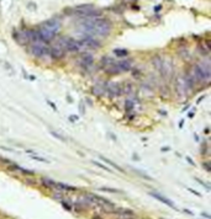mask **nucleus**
<instances>
[{"mask_svg":"<svg viewBox=\"0 0 211 219\" xmlns=\"http://www.w3.org/2000/svg\"><path fill=\"white\" fill-rule=\"evenodd\" d=\"M78 31L80 35L92 36V37H103L105 38L111 32V22L100 16L95 19H83L79 23Z\"/></svg>","mask_w":211,"mask_h":219,"instance_id":"obj_1","label":"nucleus"},{"mask_svg":"<svg viewBox=\"0 0 211 219\" xmlns=\"http://www.w3.org/2000/svg\"><path fill=\"white\" fill-rule=\"evenodd\" d=\"M28 51L36 58H47V57H50V46L46 44V43H42V42L31 43Z\"/></svg>","mask_w":211,"mask_h":219,"instance_id":"obj_2","label":"nucleus"},{"mask_svg":"<svg viewBox=\"0 0 211 219\" xmlns=\"http://www.w3.org/2000/svg\"><path fill=\"white\" fill-rule=\"evenodd\" d=\"M40 26H42L43 28H46V30L51 31V32H52V33H54V35H58V32H59V30H61V21H59V20H57V19L54 17V19L46 20V21H45V22H42Z\"/></svg>","mask_w":211,"mask_h":219,"instance_id":"obj_3","label":"nucleus"},{"mask_svg":"<svg viewBox=\"0 0 211 219\" xmlns=\"http://www.w3.org/2000/svg\"><path fill=\"white\" fill-rule=\"evenodd\" d=\"M36 31H37V33H38V37H40L41 42H43V43H46V44H48L50 42H52L53 39H56V36H57V35H54V33H52L51 31L43 28L42 26H38V28H37Z\"/></svg>","mask_w":211,"mask_h":219,"instance_id":"obj_4","label":"nucleus"},{"mask_svg":"<svg viewBox=\"0 0 211 219\" xmlns=\"http://www.w3.org/2000/svg\"><path fill=\"white\" fill-rule=\"evenodd\" d=\"M50 57L53 60H61L66 57V51L54 42V44L50 47Z\"/></svg>","mask_w":211,"mask_h":219,"instance_id":"obj_5","label":"nucleus"},{"mask_svg":"<svg viewBox=\"0 0 211 219\" xmlns=\"http://www.w3.org/2000/svg\"><path fill=\"white\" fill-rule=\"evenodd\" d=\"M12 37H14V39H15L19 44H21V46H27V44H30V42H28V37H27V32H26V28L20 30V31L15 30V31L12 32Z\"/></svg>","mask_w":211,"mask_h":219,"instance_id":"obj_6","label":"nucleus"},{"mask_svg":"<svg viewBox=\"0 0 211 219\" xmlns=\"http://www.w3.org/2000/svg\"><path fill=\"white\" fill-rule=\"evenodd\" d=\"M172 74H173V62H172L170 59L163 60V65H162L161 75H162L166 80H169V79L172 78Z\"/></svg>","mask_w":211,"mask_h":219,"instance_id":"obj_7","label":"nucleus"},{"mask_svg":"<svg viewBox=\"0 0 211 219\" xmlns=\"http://www.w3.org/2000/svg\"><path fill=\"white\" fill-rule=\"evenodd\" d=\"M94 64V57L90 53H82L79 59V65L82 69H89Z\"/></svg>","mask_w":211,"mask_h":219,"instance_id":"obj_8","label":"nucleus"},{"mask_svg":"<svg viewBox=\"0 0 211 219\" xmlns=\"http://www.w3.org/2000/svg\"><path fill=\"white\" fill-rule=\"evenodd\" d=\"M149 195L153 197V198H156L157 201H159V202H162V203H164L166 206H168V207H170L172 209H174V211H179L178 209V207L169 200V198H167V197H164V196H162V195H159V193H157V192H149Z\"/></svg>","mask_w":211,"mask_h":219,"instance_id":"obj_9","label":"nucleus"},{"mask_svg":"<svg viewBox=\"0 0 211 219\" xmlns=\"http://www.w3.org/2000/svg\"><path fill=\"white\" fill-rule=\"evenodd\" d=\"M183 79H184V83H185V86H187L188 91L194 90V88L196 85V81H195V79H194V76H193V74H192L190 70L185 72V75L183 76Z\"/></svg>","mask_w":211,"mask_h":219,"instance_id":"obj_10","label":"nucleus"},{"mask_svg":"<svg viewBox=\"0 0 211 219\" xmlns=\"http://www.w3.org/2000/svg\"><path fill=\"white\" fill-rule=\"evenodd\" d=\"M187 91H188V89L185 86L184 79H183V76H179L175 81V93L178 94V96H185Z\"/></svg>","mask_w":211,"mask_h":219,"instance_id":"obj_11","label":"nucleus"},{"mask_svg":"<svg viewBox=\"0 0 211 219\" xmlns=\"http://www.w3.org/2000/svg\"><path fill=\"white\" fill-rule=\"evenodd\" d=\"M117 67L120 68V70L123 73V72H130L131 68H132V60L131 59H121V60H117L116 62Z\"/></svg>","mask_w":211,"mask_h":219,"instance_id":"obj_12","label":"nucleus"},{"mask_svg":"<svg viewBox=\"0 0 211 219\" xmlns=\"http://www.w3.org/2000/svg\"><path fill=\"white\" fill-rule=\"evenodd\" d=\"M54 190H58L61 192H74L78 188L75 186H71V185H67V184H63V182H56Z\"/></svg>","mask_w":211,"mask_h":219,"instance_id":"obj_13","label":"nucleus"},{"mask_svg":"<svg viewBox=\"0 0 211 219\" xmlns=\"http://www.w3.org/2000/svg\"><path fill=\"white\" fill-rule=\"evenodd\" d=\"M105 73L107 75H118V74H121L122 72L120 70V68L117 67V64H116V62H114L112 64H110V65H107L105 68Z\"/></svg>","mask_w":211,"mask_h":219,"instance_id":"obj_14","label":"nucleus"},{"mask_svg":"<svg viewBox=\"0 0 211 219\" xmlns=\"http://www.w3.org/2000/svg\"><path fill=\"white\" fill-rule=\"evenodd\" d=\"M152 64H153L154 69L161 74V72H162V65H163V58H162L161 56H154V57L152 58Z\"/></svg>","mask_w":211,"mask_h":219,"instance_id":"obj_15","label":"nucleus"},{"mask_svg":"<svg viewBox=\"0 0 211 219\" xmlns=\"http://www.w3.org/2000/svg\"><path fill=\"white\" fill-rule=\"evenodd\" d=\"M41 184L46 188H54L56 187V181H53L52 179H48V177H42L41 179Z\"/></svg>","mask_w":211,"mask_h":219,"instance_id":"obj_16","label":"nucleus"},{"mask_svg":"<svg viewBox=\"0 0 211 219\" xmlns=\"http://www.w3.org/2000/svg\"><path fill=\"white\" fill-rule=\"evenodd\" d=\"M100 159H101V160H104V161H106V163H107V164H109L110 166H112V167H115V169H116L117 171H120V172H125V171H123V170H122V169H121V167H120V166H118L117 164H115V163H112V161H110V160H109L107 158H105V156H100Z\"/></svg>","mask_w":211,"mask_h":219,"instance_id":"obj_17","label":"nucleus"},{"mask_svg":"<svg viewBox=\"0 0 211 219\" xmlns=\"http://www.w3.org/2000/svg\"><path fill=\"white\" fill-rule=\"evenodd\" d=\"M125 109H126L127 113H130V112L133 111V101H132L131 99H127V100L125 101Z\"/></svg>","mask_w":211,"mask_h":219,"instance_id":"obj_18","label":"nucleus"},{"mask_svg":"<svg viewBox=\"0 0 211 219\" xmlns=\"http://www.w3.org/2000/svg\"><path fill=\"white\" fill-rule=\"evenodd\" d=\"M104 91H105V89H104L103 86H94V88H93V93H94L97 96H101V95L104 94Z\"/></svg>","mask_w":211,"mask_h":219,"instance_id":"obj_19","label":"nucleus"},{"mask_svg":"<svg viewBox=\"0 0 211 219\" xmlns=\"http://www.w3.org/2000/svg\"><path fill=\"white\" fill-rule=\"evenodd\" d=\"M114 54L117 56V57H126L128 54V52L126 49H115L114 51Z\"/></svg>","mask_w":211,"mask_h":219,"instance_id":"obj_20","label":"nucleus"},{"mask_svg":"<svg viewBox=\"0 0 211 219\" xmlns=\"http://www.w3.org/2000/svg\"><path fill=\"white\" fill-rule=\"evenodd\" d=\"M93 164L94 165H97L98 167H100V169H103V170H105V171H109V172H112V170L111 169H109L106 165H103V164H100L99 161H93Z\"/></svg>","mask_w":211,"mask_h":219,"instance_id":"obj_21","label":"nucleus"},{"mask_svg":"<svg viewBox=\"0 0 211 219\" xmlns=\"http://www.w3.org/2000/svg\"><path fill=\"white\" fill-rule=\"evenodd\" d=\"M101 191H106V192H111V193H121L120 190H116V188H109V187H101L100 188Z\"/></svg>","mask_w":211,"mask_h":219,"instance_id":"obj_22","label":"nucleus"},{"mask_svg":"<svg viewBox=\"0 0 211 219\" xmlns=\"http://www.w3.org/2000/svg\"><path fill=\"white\" fill-rule=\"evenodd\" d=\"M32 159L33 160H37V161H43V163H48V160L47 159H45V158H41V156H32Z\"/></svg>","mask_w":211,"mask_h":219,"instance_id":"obj_23","label":"nucleus"},{"mask_svg":"<svg viewBox=\"0 0 211 219\" xmlns=\"http://www.w3.org/2000/svg\"><path fill=\"white\" fill-rule=\"evenodd\" d=\"M51 134H52L53 137H56L57 139H59V140H64V138H63L62 135H59L58 133H56V132H51Z\"/></svg>","mask_w":211,"mask_h":219,"instance_id":"obj_24","label":"nucleus"},{"mask_svg":"<svg viewBox=\"0 0 211 219\" xmlns=\"http://www.w3.org/2000/svg\"><path fill=\"white\" fill-rule=\"evenodd\" d=\"M188 190H189V191H190V192H192V193H194V195H196V196H199V197H200V196H201V195H200V193H199V192H196V191H194V190H192V188H188Z\"/></svg>","mask_w":211,"mask_h":219,"instance_id":"obj_25","label":"nucleus"},{"mask_svg":"<svg viewBox=\"0 0 211 219\" xmlns=\"http://www.w3.org/2000/svg\"><path fill=\"white\" fill-rule=\"evenodd\" d=\"M69 119H71L72 122H75V121L78 119V117H77V116H71V117H69Z\"/></svg>","mask_w":211,"mask_h":219,"instance_id":"obj_26","label":"nucleus"},{"mask_svg":"<svg viewBox=\"0 0 211 219\" xmlns=\"http://www.w3.org/2000/svg\"><path fill=\"white\" fill-rule=\"evenodd\" d=\"M48 105H50V106H52V107H53V109H54V111H57V107H56V105H54V104H53V102H51V101H48Z\"/></svg>","mask_w":211,"mask_h":219,"instance_id":"obj_27","label":"nucleus"},{"mask_svg":"<svg viewBox=\"0 0 211 219\" xmlns=\"http://www.w3.org/2000/svg\"><path fill=\"white\" fill-rule=\"evenodd\" d=\"M162 150H163V151H168V150H169V148H167V147H163V148H162Z\"/></svg>","mask_w":211,"mask_h":219,"instance_id":"obj_28","label":"nucleus"},{"mask_svg":"<svg viewBox=\"0 0 211 219\" xmlns=\"http://www.w3.org/2000/svg\"><path fill=\"white\" fill-rule=\"evenodd\" d=\"M187 159H188V161H189V163H190V164H192V165H194V161H193V160H192V159H190V158H187Z\"/></svg>","mask_w":211,"mask_h":219,"instance_id":"obj_29","label":"nucleus"},{"mask_svg":"<svg viewBox=\"0 0 211 219\" xmlns=\"http://www.w3.org/2000/svg\"><path fill=\"white\" fill-rule=\"evenodd\" d=\"M161 7H162V6H161V5H158V6L156 7V11H158V10H161Z\"/></svg>","mask_w":211,"mask_h":219,"instance_id":"obj_30","label":"nucleus"},{"mask_svg":"<svg viewBox=\"0 0 211 219\" xmlns=\"http://www.w3.org/2000/svg\"><path fill=\"white\" fill-rule=\"evenodd\" d=\"M183 124H184V121H182V122L179 123V127H183Z\"/></svg>","mask_w":211,"mask_h":219,"instance_id":"obj_31","label":"nucleus"},{"mask_svg":"<svg viewBox=\"0 0 211 219\" xmlns=\"http://www.w3.org/2000/svg\"><path fill=\"white\" fill-rule=\"evenodd\" d=\"M93 219H100V217H98V216H94V217H93Z\"/></svg>","mask_w":211,"mask_h":219,"instance_id":"obj_32","label":"nucleus"},{"mask_svg":"<svg viewBox=\"0 0 211 219\" xmlns=\"http://www.w3.org/2000/svg\"><path fill=\"white\" fill-rule=\"evenodd\" d=\"M133 1H136V0H133Z\"/></svg>","mask_w":211,"mask_h":219,"instance_id":"obj_33","label":"nucleus"}]
</instances>
